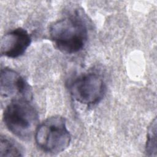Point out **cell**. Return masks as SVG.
<instances>
[{
  "instance_id": "obj_7",
  "label": "cell",
  "mask_w": 157,
  "mask_h": 157,
  "mask_svg": "<svg viewBox=\"0 0 157 157\" xmlns=\"http://www.w3.org/2000/svg\"><path fill=\"white\" fill-rule=\"evenodd\" d=\"M23 155L22 148L16 142L5 136H1L0 157L21 156Z\"/></svg>"
},
{
  "instance_id": "obj_8",
  "label": "cell",
  "mask_w": 157,
  "mask_h": 157,
  "mask_svg": "<svg viewBox=\"0 0 157 157\" xmlns=\"http://www.w3.org/2000/svg\"><path fill=\"white\" fill-rule=\"evenodd\" d=\"M145 153L150 156H156V119L155 118L148 129Z\"/></svg>"
},
{
  "instance_id": "obj_6",
  "label": "cell",
  "mask_w": 157,
  "mask_h": 157,
  "mask_svg": "<svg viewBox=\"0 0 157 157\" xmlns=\"http://www.w3.org/2000/svg\"><path fill=\"white\" fill-rule=\"evenodd\" d=\"M31 42L26 30L16 28L4 34L1 40V54L8 58H16L23 55Z\"/></svg>"
},
{
  "instance_id": "obj_5",
  "label": "cell",
  "mask_w": 157,
  "mask_h": 157,
  "mask_svg": "<svg viewBox=\"0 0 157 157\" xmlns=\"http://www.w3.org/2000/svg\"><path fill=\"white\" fill-rule=\"evenodd\" d=\"M0 93L4 98L31 101L32 90L26 80L15 71L4 68L1 71Z\"/></svg>"
},
{
  "instance_id": "obj_3",
  "label": "cell",
  "mask_w": 157,
  "mask_h": 157,
  "mask_svg": "<svg viewBox=\"0 0 157 157\" xmlns=\"http://www.w3.org/2000/svg\"><path fill=\"white\" fill-rule=\"evenodd\" d=\"M71 136L64 118L55 115L38 125L35 132L37 146L44 152L58 154L64 151L71 142Z\"/></svg>"
},
{
  "instance_id": "obj_2",
  "label": "cell",
  "mask_w": 157,
  "mask_h": 157,
  "mask_svg": "<svg viewBox=\"0 0 157 157\" xmlns=\"http://www.w3.org/2000/svg\"><path fill=\"white\" fill-rule=\"evenodd\" d=\"M30 101L25 99H12L3 113L6 126L23 140L29 139L38 126L39 115Z\"/></svg>"
},
{
  "instance_id": "obj_1",
  "label": "cell",
  "mask_w": 157,
  "mask_h": 157,
  "mask_svg": "<svg viewBox=\"0 0 157 157\" xmlns=\"http://www.w3.org/2000/svg\"><path fill=\"white\" fill-rule=\"evenodd\" d=\"M50 39L57 48L66 53H75L82 50L88 39L85 23L76 15L58 20L49 28Z\"/></svg>"
},
{
  "instance_id": "obj_4",
  "label": "cell",
  "mask_w": 157,
  "mask_h": 157,
  "mask_svg": "<svg viewBox=\"0 0 157 157\" xmlns=\"http://www.w3.org/2000/svg\"><path fill=\"white\" fill-rule=\"evenodd\" d=\"M105 89V84L102 77L93 72L78 77L69 85V93L72 98L86 105L99 102L103 98Z\"/></svg>"
}]
</instances>
